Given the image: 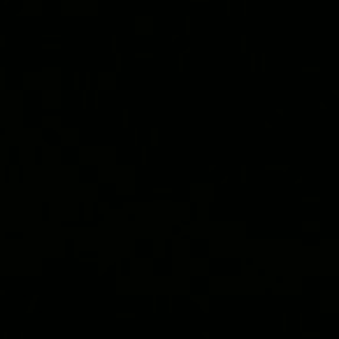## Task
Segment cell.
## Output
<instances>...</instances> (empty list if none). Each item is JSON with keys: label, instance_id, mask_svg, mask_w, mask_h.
Wrapping results in <instances>:
<instances>
[{"label": "cell", "instance_id": "obj_10", "mask_svg": "<svg viewBox=\"0 0 339 339\" xmlns=\"http://www.w3.org/2000/svg\"><path fill=\"white\" fill-rule=\"evenodd\" d=\"M5 239H23V232H5Z\"/></svg>", "mask_w": 339, "mask_h": 339}, {"label": "cell", "instance_id": "obj_7", "mask_svg": "<svg viewBox=\"0 0 339 339\" xmlns=\"http://www.w3.org/2000/svg\"><path fill=\"white\" fill-rule=\"evenodd\" d=\"M265 170H267V172H272V170H279V172H288V170H290V165H267Z\"/></svg>", "mask_w": 339, "mask_h": 339}, {"label": "cell", "instance_id": "obj_11", "mask_svg": "<svg viewBox=\"0 0 339 339\" xmlns=\"http://www.w3.org/2000/svg\"><path fill=\"white\" fill-rule=\"evenodd\" d=\"M181 230H184V228H181L179 223H172V225H170V232H172V235H181Z\"/></svg>", "mask_w": 339, "mask_h": 339}, {"label": "cell", "instance_id": "obj_14", "mask_svg": "<svg viewBox=\"0 0 339 339\" xmlns=\"http://www.w3.org/2000/svg\"><path fill=\"white\" fill-rule=\"evenodd\" d=\"M125 218H128V221H135L137 214H135V211H128V214H125Z\"/></svg>", "mask_w": 339, "mask_h": 339}, {"label": "cell", "instance_id": "obj_4", "mask_svg": "<svg viewBox=\"0 0 339 339\" xmlns=\"http://www.w3.org/2000/svg\"><path fill=\"white\" fill-rule=\"evenodd\" d=\"M74 246H77L74 239H65V258H72V256H74Z\"/></svg>", "mask_w": 339, "mask_h": 339}, {"label": "cell", "instance_id": "obj_1", "mask_svg": "<svg viewBox=\"0 0 339 339\" xmlns=\"http://www.w3.org/2000/svg\"><path fill=\"white\" fill-rule=\"evenodd\" d=\"M19 153H21V151H19V147H16V144H12V147H9V165H19V163H21Z\"/></svg>", "mask_w": 339, "mask_h": 339}, {"label": "cell", "instance_id": "obj_5", "mask_svg": "<svg viewBox=\"0 0 339 339\" xmlns=\"http://www.w3.org/2000/svg\"><path fill=\"white\" fill-rule=\"evenodd\" d=\"M149 144L153 147V149L158 147V128H151L149 130Z\"/></svg>", "mask_w": 339, "mask_h": 339}, {"label": "cell", "instance_id": "obj_2", "mask_svg": "<svg viewBox=\"0 0 339 339\" xmlns=\"http://www.w3.org/2000/svg\"><path fill=\"white\" fill-rule=\"evenodd\" d=\"M33 153H35V156H33L35 165H42V160H44V151H42L40 144H35V147H33Z\"/></svg>", "mask_w": 339, "mask_h": 339}, {"label": "cell", "instance_id": "obj_3", "mask_svg": "<svg viewBox=\"0 0 339 339\" xmlns=\"http://www.w3.org/2000/svg\"><path fill=\"white\" fill-rule=\"evenodd\" d=\"M82 209H84V211H82V216L86 218V221H91V218H93V202H84V204H82Z\"/></svg>", "mask_w": 339, "mask_h": 339}, {"label": "cell", "instance_id": "obj_8", "mask_svg": "<svg viewBox=\"0 0 339 339\" xmlns=\"http://www.w3.org/2000/svg\"><path fill=\"white\" fill-rule=\"evenodd\" d=\"M49 209H51V204L42 202V221H49Z\"/></svg>", "mask_w": 339, "mask_h": 339}, {"label": "cell", "instance_id": "obj_6", "mask_svg": "<svg viewBox=\"0 0 339 339\" xmlns=\"http://www.w3.org/2000/svg\"><path fill=\"white\" fill-rule=\"evenodd\" d=\"M193 302L200 307V311L202 313H209V304H207V300H200V297H193Z\"/></svg>", "mask_w": 339, "mask_h": 339}, {"label": "cell", "instance_id": "obj_9", "mask_svg": "<svg viewBox=\"0 0 339 339\" xmlns=\"http://www.w3.org/2000/svg\"><path fill=\"white\" fill-rule=\"evenodd\" d=\"M37 300H40V295L35 293L33 297H30V304H28V309H26V313H33V309H35V304H37Z\"/></svg>", "mask_w": 339, "mask_h": 339}, {"label": "cell", "instance_id": "obj_12", "mask_svg": "<svg viewBox=\"0 0 339 339\" xmlns=\"http://www.w3.org/2000/svg\"><path fill=\"white\" fill-rule=\"evenodd\" d=\"M239 172H242V176H239V181H242V184H246V179H249V172H246V165H242V167H239Z\"/></svg>", "mask_w": 339, "mask_h": 339}, {"label": "cell", "instance_id": "obj_16", "mask_svg": "<svg viewBox=\"0 0 339 339\" xmlns=\"http://www.w3.org/2000/svg\"><path fill=\"white\" fill-rule=\"evenodd\" d=\"M0 295H5V290H2V288H0Z\"/></svg>", "mask_w": 339, "mask_h": 339}, {"label": "cell", "instance_id": "obj_15", "mask_svg": "<svg viewBox=\"0 0 339 339\" xmlns=\"http://www.w3.org/2000/svg\"><path fill=\"white\" fill-rule=\"evenodd\" d=\"M153 193H172V188H153Z\"/></svg>", "mask_w": 339, "mask_h": 339}, {"label": "cell", "instance_id": "obj_13", "mask_svg": "<svg viewBox=\"0 0 339 339\" xmlns=\"http://www.w3.org/2000/svg\"><path fill=\"white\" fill-rule=\"evenodd\" d=\"M116 318H135V313H116Z\"/></svg>", "mask_w": 339, "mask_h": 339}]
</instances>
